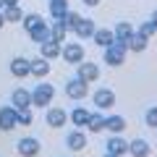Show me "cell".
<instances>
[{
	"label": "cell",
	"instance_id": "cell-1",
	"mask_svg": "<svg viewBox=\"0 0 157 157\" xmlns=\"http://www.w3.org/2000/svg\"><path fill=\"white\" fill-rule=\"evenodd\" d=\"M52 97H55V86H52V84H39V86L32 89V105L47 110V105L52 102Z\"/></svg>",
	"mask_w": 157,
	"mask_h": 157
},
{
	"label": "cell",
	"instance_id": "cell-2",
	"mask_svg": "<svg viewBox=\"0 0 157 157\" xmlns=\"http://www.w3.org/2000/svg\"><path fill=\"white\" fill-rule=\"evenodd\" d=\"M126 52H128V50H126V45L113 42L110 47H105V55H102V58H105V63L110 68H118V66H123V63H126Z\"/></svg>",
	"mask_w": 157,
	"mask_h": 157
},
{
	"label": "cell",
	"instance_id": "cell-3",
	"mask_svg": "<svg viewBox=\"0 0 157 157\" xmlns=\"http://www.w3.org/2000/svg\"><path fill=\"white\" fill-rule=\"evenodd\" d=\"M76 76L81 78V81H97L100 78V68H97V63H92V60H81V63H76Z\"/></svg>",
	"mask_w": 157,
	"mask_h": 157
},
{
	"label": "cell",
	"instance_id": "cell-4",
	"mask_svg": "<svg viewBox=\"0 0 157 157\" xmlns=\"http://www.w3.org/2000/svg\"><path fill=\"white\" fill-rule=\"evenodd\" d=\"M45 121L50 128H63L68 121V110H63V107H47L45 110Z\"/></svg>",
	"mask_w": 157,
	"mask_h": 157
},
{
	"label": "cell",
	"instance_id": "cell-5",
	"mask_svg": "<svg viewBox=\"0 0 157 157\" xmlns=\"http://www.w3.org/2000/svg\"><path fill=\"white\" fill-rule=\"evenodd\" d=\"M60 58L66 63H81L84 60V47L78 45V42H68V45L60 47Z\"/></svg>",
	"mask_w": 157,
	"mask_h": 157
},
{
	"label": "cell",
	"instance_id": "cell-6",
	"mask_svg": "<svg viewBox=\"0 0 157 157\" xmlns=\"http://www.w3.org/2000/svg\"><path fill=\"white\" fill-rule=\"evenodd\" d=\"M66 94L71 97V100H84V97L89 94V84L76 76V78H71V81L66 84Z\"/></svg>",
	"mask_w": 157,
	"mask_h": 157
},
{
	"label": "cell",
	"instance_id": "cell-7",
	"mask_svg": "<svg viewBox=\"0 0 157 157\" xmlns=\"http://www.w3.org/2000/svg\"><path fill=\"white\" fill-rule=\"evenodd\" d=\"M11 105L16 107V110H29V107H32V92L24 89V86L13 89V94H11Z\"/></svg>",
	"mask_w": 157,
	"mask_h": 157
},
{
	"label": "cell",
	"instance_id": "cell-8",
	"mask_svg": "<svg viewBox=\"0 0 157 157\" xmlns=\"http://www.w3.org/2000/svg\"><path fill=\"white\" fill-rule=\"evenodd\" d=\"M94 105L100 107V110H110V107L115 105V92L107 89V86L105 89H97L94 92Z\"/></svg>",
	"mask_w": 157,
	"mask_h": 157
},
{
	"label": "cell",
	"instance_id": "cell-9",
	"mask_svg": "<svg viewBox=\"0 0 157 157\" xmlns=\"http://www.w3.org/2000/svg\"><path fill=\"white\" fill-rule=\"evenodd\" d=\"M113 34H115V42H121V45H126V50H128V39L134 37V26H131L128 21H121L115 24V29H113Z\"/></svg>",
	"mask_w": 157,
	"mask_h": 157
},
{
	"label": "cell",
	"instance_id": "cell-10",
	"mask_svg": "<svg viewBox=\"0 0 157 157\" xmlns=\"http://www.w3.org/2000/svg\"><path fill=\"white\" fill-rule=\"evenodd\" d=\"M107 152H110V155H118V157L128 155V141H126L121 134H113L110 139H107Z\"/></svg>",
	"mask_w": 157,
	"mask_h": 157
},
{
	"label": "cell",
	"instance_id": "cell-11",
	"mask_svg": "<svg viewBox=\"0 0 157 157\" xmlns=\"http://www.w3.org/2000/svg\"><path fill=\"white\" fill-rule=\"evenodd\" d=\"M16 149H18V155H24V157H37L39 155V141L34 139V136H26V139H21L16 144Z\"/></svg>",
	"mask_w": 157,
	"mask_h": 157
},
{
	"label": "cell",
	"instance_id": "cell-12",
	"mask_svg": "<svg viewBox=\"0 0 157 157\" xmlns=\"http://www.w3.org/2000/svg\"><path fill=\"white\" fill-rule=\"evenodd\" d=\"M29 73L32 76H37V78H45L47 73H50V60L47 58H34V60H29Z\"/></svg>",
	"mask_w": 157,
	"mask_h": 157
},
{
	"label": "cell",
	"instance_id": "cell-13",
	"mask_svg": "<svg viewBox=\"0 0 157 157\" xmlns=\"http://www.w3.org/2000/svg\"><path fill=\"white\" fill-rule=\"evenodd\" d=\"M13 126H16V107L13 105L0 107V131H11Z\"/></svg>",
	"mask_w": 157,
	"mask_h": 157
},
{
	"label": "cell",
	"instance_id": "cell-14",
	"mask_svg": "<svg viewBox=\"0 0 157 157\" xmlns=\"http://www.w3.org/2000/svg\"><path fill=\"white\" fill-rule=\"evenodd\" d=\"M66 144H68V149H71V152H81L86 147V134H84V131H68Z\"/></svg>",
	"mask_w": 157,
	"mask_h": 157
},
{
	"label": "cell",
	"instance_id": "cell-15",
	"mask_svg": "<svg viewBox=\"0 0 157 157\" xmlns=\"http://www.w3.org/2000/svg\"><path fill=\"white\" fill-rule=\"evenodd\" d=\"M60 42H55V39H45L42 45H39V55L47 58V60H52V58H60Z\"/></svg>",
	"mask_w": 157,
	"mask_h": 157
},
{
	"label": "cell",
	"instance_id": "cell-16",
	"mask_svg": "<svg viewBox=\"0 0 157 157\" xmlns=\"http://www.w3.org/2000/svg\"><path fill=\"white\" fill-rule=\"evenodd\" d=\"M149 152H152L149 141H144V139H131V141H128V155H134V157H147Z\"/></svg>",
	"mask_w": 157,
	"mask_h": 157
},
{
	"label": "cell",
	"instance_id": "cell-17",
	"mask_svg": "<svg viewBox=\"0 0 157 157\" xmlns=\"http://www.w3.org/2000/svg\"><path fill=\"white\" fill-rule=\"evenodd\" d=\"M94 29H97V24L92 21V18H78V24H76V37L78 39H86V37H92L94 34Z\"/></svg>",
	"mask_w": 157,
	"mask_h": 157
},
{
	"label": "cell",
	"instance_id": "cell-18",
	"mask_svg": "<svg viewBox=\"0 0 157 157\" xmlns=\"http://www.w3.org/2000/svg\"><path fill=\"white\" fill-rule=\"evenodd\" d=\"M92 39H94L100 47H110L113 42H115V34H113V29H94Z\"/></svg>",
	"mask_w": 157,
	"mask_h": 157
},
{
	"label": "cell",
	"instance_id": "cell-19",
	"mask_svg": "<svg viewBox=\"0 0 157 157\" xmlns=\"http://www.w3.org/2000/svg\"><path fill=\"white\" fill-rule=\"evenodd\" d=\"M66 37H68V29H66V24L60 21V18H55V21L50 24V39H55V42H66Z\"/></svg>",
	"mask_w": 157,
	"mask_h": 157
},
{
	"label": "cell",
	"instance_id": "cell-20",
	"mask_svg": "<svg viewBox=\"0 0 157 157\" xmlns=\"http://www.w3.org/2000/svg\"><path fill=\"white\" fill-rule=\"evenodd\" d=\"M105 131H113V134L126 131V118L123 115H107L105 118Z\"/></svg>",
	"mask_w": 157,
	"mask_h": 157
},
{
	"label": "cell",
	"instance_id": "cell-21",
	"mask_svg": "<svg viewBox=\"0 0 157 157\" xmlns=\"http://www.w3.org/2000/svg\"><path fill=\"white\" fill-rule=\"evenodd\" d=\"M68 118H71V123L76 126V128H84L86 121H89V110H86V107H73Z\"/></svg>",
	"mask_w": 157,
	"mask_h": 157
},
{
	"label": "cell",
	"instance_id": "cell-22",
	"mask_svg": "<svg viewBox=\"0 0 157 157\" xmlns=\"http://www.w3.org/2000/svg\"><path fill=\"white\" fill-rule=\"evenodd\" d=\"M11 73L16 78L29 76V60H26V58H13V60H11Z\"/></svg>",
	"mask_w": 157,
	"mask_h": 157
},
{
	"label": "cell",
	"instance_id": "cell-23",
	"mask_svg": "<svg viewBox=\"0 0 157 157\" xmlns=\"http://www.w3.org/2000/svg\"><path fill=\"white\" fill-rule=\"evenodd\" d=\"M0 13H3L6 21H21V18H24V11H21L18 3H16V6H3V11H0Z\"/></svg>",
	"mask_w": 157,
	"mask_h": 157
},
{
	"label": "cell",
	"instance_id": "cell-24",
	"mask_svg": "<svg viewBox=\"0 0 157 157\" xmlns=\"http://www.w3.org/2000/svg\"><path fill=\"white\" fill-rule=\"evenodd\" d=\"M86 128H89L92 134H100V131H105V118H102L100 113H89V121H86Z\"/></svg>",
	"mask_w": 157,
	"mask_h": 157
},
{
	"label": "cell",
	"instance_id": "cell-25",
	"mask_svg": "<svg viewBox=\"0 0 157 157\" xmlns=\"http://www.w3.org/2000/svg\"><path fill=\"white\" fill-rule=\"evenodd\" d=\"M50 13L52 18H63L68 13V0H50Z\"/></svg>",
	"mask_w": 157,
	"mask_h": 157
},
{
	"label": "cell",
	"instance_id": "cell-26",
	"mask_svg": "<svg viewBox=\"0 0 157 157\" xmlns=\"http://www.w3.org/2000/svg\"><path fill=\"white\" fill-rule=\"evenodd\" d=\"M29 37H32L34 42H37V45H42L45 39H50V26H47V24H42V26L32 29V32H29Z\"/></svg>",
	"mask_w": 157,
	"mask_h": 157
},
{
	"label": "cell",
	"instance_id": "cell-27",
	"mask_svg": "<svg viewBox=\"0 0 157 157\" xmlns=\"http://www.w3.org/2000/svg\"><path fill=\"white\" fill-rule=\"evenodd\" d=\"M21 21H24V26H26V32H32V29H37V26H42V24H47L45 18L39 16V13H26Z\"/></svg>",
	"mask_w": 157,
	"mask_h": 157
},
{
	"label": "cell",
	"instance_id": "cell-28",
	"mask_svg": "<svg viewBox=\"0 0 157 157\" xmlns=\"http://www.w3.org/2000/svg\"><path fill=\"white\" fill-rule=\"evenodd\" d=\"M147 42H149L147 37H141V34H134V37L128 39V50H134V52H144V50H147Z\"/></svg>",
	"mask_w": 157,
	"mask_h": 157
},
{
	"label": "cell",
	"instance_id": "cell-29",
	"mask_svg": "<svg viewBox=\"0 0 157 157\" xmlns=\"http://www.w3.org/2000/svg\"><path fill=\"white\" fill-rule=\"evenodd\" d=\"M155 32H157V26H155V21L149 18V21H144V24L139 26V32H136V34H141V37L149 39V37H155Z\"/></svg>",
	"mask_w": 157,
	"mask_h": 157
},
{
	"label": "cell",
	"instance_id": "cell-30",
	"mask_svg": "<svg viewBox=\"0 0 157 157\" xmlns=\"http://www.w3.org/2000/svg\"><path fill=\"white\" fill-rule=\"evenodd\" d=\"M78 18H81V16H78V13H73V11H68L66 16L60 18V21L66 24V29H71V32H73V29H76V24H78Z\"/></svg>",
	"mask_w": 157,
	"mask_h": 157
},
{
	"label": "cell",
	"instance_id": "cell-31",
	"mask_svg": "<svg viewBox=\"0 0 157 157\" xmlns=\"http://www.w3.org/2000/svg\"><path fill=\"white\" fill-rule=\"evenodd\" d=\"M32 121H34V115L29 110H16V123H21V126H32Z\"/></svg>",
	"mask_w": 157,
	"mask_h": 157
},
{
	"label": "cell",
	"instance_id": "cell-32",
	"mask_svg": "<svg viewBox=\"0 0 157 157\" xmlns=\"http://www.w3.org/2000/svg\"><path fill=\"white\" fill-rule=\"evenodd\" d=\"M144 123L152 126V128H157V107H149V110L144 113Z\"/></svg>",
	"mask_w": 157,
	"mask_h": 157
},
{
	"label": "cell",
	"instance_id": "cell-33",
	"mask_svg": "<svg viewBox=\"0 0 157 157\" xmlns=\"http://www.w3.org/2000/svg\"><path fill=\"white\" fill-rule=\"evenodd\" d=\"M84 6H89V8H94V6H100V0H81Z\"/></svg>",
	"mask_w": 157,
	"mask_h": 157
},
{
	"label": "cell",
	"instance_id": "cell-34",
	"mask_svg": "<svg viewBox=\"0 0 157 157\" xmlns=\"http://www.w3.org/2000/svg\"><path fill=\"white\" fill-rule=\"evenodd\" d=\"M3 3H6V6H16L18 0H3Z\"/></svg>",
	"mask_w": 157,
	"mask_h": 157
},
{
	"label": "cell",
	"instance_id": "cell-35",
	"mask_svg": "<svg viewBox=\"0 0 157 157\" xmlns=\"http://www.w3.org/2000/svg\"><path fill=\"white\" fill-rule=\"evenodd\" d=\"M3 26H6V18H3V13H0V29H3Z\"/></svg>",
	"mask_w": 157,
	"mask_h": 157
},
{
	"label": "cell",
	"instance_id": "cell-36",
	"mask_svg": "<svg viewBox=\"0 0 157 157\" xmlns=\"http://www.w3.org/2000/svg\"><path fill=\"white\" fill-rule=\"evenodd\" d=\"M152 21H155V26H157V11H155V13H152Z\"/></svg>",
	"mask_w": 157,
	"mask_h": 157
},
{
	"label": "cell",
	"instance_id": "cell-37",
	"mask_svg": "<svg viewBox=\"0 0 157 157\" xmlns=\"http://www.w3.org/2000/svg\"><path fill=\"white\" fill-rule=\"evenodd\" d=\"M105 157H118V155H110V152H107V155H105Z\"/></svg>",
	"mask_w": 157,
	"mask_h": 157
},
{
	"label": "cell",
	"instance_id": "cell-38",
	"mask_svg": "<svg viewBox=\"0 0 157 157\" xmlns=\"http://www.w3.org/2000/svg\"><path fill=\"white\" fill-rule=\"evenodd\" d=\"M3 6H6V3H3V0H0V11H3Z\"/></svg>",
	"mask_w": 157,
	"mask_h": 157
}]
</instances>
